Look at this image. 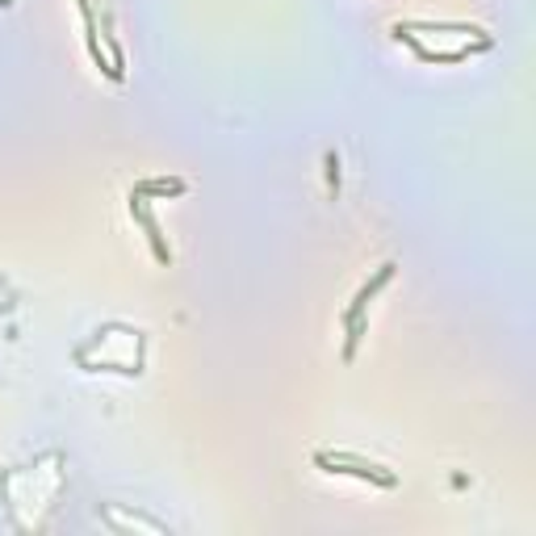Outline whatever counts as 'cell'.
I'll list each match as a JSON object with an SVG mask.
<instances>
[{
    "mask_svg": "<svg viewBox=\"0 0 536 536\" xmlns=\"http://www.w3.org/2000/svg\"><path fill=\"white\" fill-rule=\"evenodd\" d=\"M318 465H357V469H331V474H357V478H373L377 486H394V474H386L381 465H364L360 457H348V452H340V457H318Z\"/></svg>",
    "mask_w": 536,
    "mask_h": 536,
    "instance_id": "obj_1",
    "label": "cell"
},
{
    "mask_svg": "<svg viewBox=\"0 0 536 536\" xmlns=\"http://www.w3.org/2000/svg\"><path fill=\"white\" fill-rule=\"evenodd\" d=\"M138 193H184V180H147L138 184Z\"/></svg>",
    "mask_w": 536,
    "mask_h": 536,
    "instance_id": "obj_2",
    "label": "cell"
}]
</instances>
